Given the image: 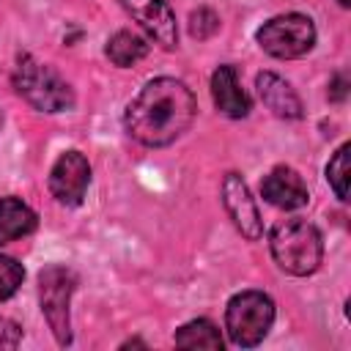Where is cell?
<instances>
[{"label": "cell", "mask_w": 351, "mask_h": 351, "mask_svg": "<svg viewBox=\"0 0 351 351\" xmlns=\"http://www.w3.org/2000/svg\"><path fill=\"white\" fill-rule=\"evenodd\" d=\"M222 203H225V211L230 214L233 225L241 230V236H247L250 241L261 239V233H263L261 214H258V206L250 197V189H247V184L241 181L239 173H228L225 176V181H222Z\"/></svg>", "instance_id": "9"}, {"label": "cell", "mask_w": 351, "mask_h": 351, "mask_svg": "<svg viewBox=\"0 0 351 351\" xmlns=\"http://www.w3.org/2000/svg\"><path fill=\"white\" fill-rule=\"evenodd\" d=\"M77 277L66 266H47L38 274V299H41V313L55 332L60 346L71 343V321H69V302L74 293Z\"/></svg>", "instance_id": "6"}, {"label": "cell", "mask_w": 351, "mask_h": 351, "mask_svg": "<svg viewBox=\"0 0 351 351\" xmlns=\"http://www.w3.org/2000/svg\"><path fill=\"white\" fill-rule=\"evenodd\" d=\"M197 101L192 90L173 77H156L140 88V93L129 101L123 123L126 132L148 145L162 148L176 143L195 121Z\"/></svg>", "instance_id": "1"}, {"label": "cell", "mask_w": 351, "mask_h": 351, "mask_svg": "<svg viewBox=\"0 0 351 351\" xmlns=\"http://www.w3.org/2000/svg\"><path fill=\"white\" fill-rule=\"evenodd\" d=\"M176 346L178 348H211V351H222V335H219V329L208 318H197V321L184 324L176 332Z\"/></svg>", "instance_id": "15"}, {"label": "cell", "mask_w": 351, "mask_h": 351, "mask_svg": "<svg viewBox=\"0 0 351 351\" xmlns=\"http://www.w3.org/2000/svg\"><path fill=\"white\" fill-rule=\"evenodd\" d=\"M261 195L277 206V208H285V211H293V208H302L307 203V186L302 181V176L285 165L274 167L263 181H261Z\"/></svg>", "instance_id": "10"}, {"label": "cell", "mask_w": 351, "mask_h": 351, "mask_svg": "<svg viewBox=\"0 0 351 351\" xmlns=\"http://www.w3.org/2000/svg\"><path fill=\"white\" fill-rule=\"evenodd\" d=\"M90 184V165L80 151H66L49 170V192L63 206H80Z\"/></svg>", "instance_id": "7"}, {"label": "cell", "mask_w": 351, "mask_h": 351, "mask_svg": "<svg viewBox=\"0 0 351 351\" xmlns=\"http://www.w3.org/2000/svg\"><path fill=\"white\" fill-rule=\"evenodd\" d=\"M148 55V44L143 36L132 33V30H118L110 41H107V58L121 66V69H129L134 66L137 60H143Z\"/></svg>", "instance_id": "14"}, {"label": "cell", "mask_w": 351, "mask_h": 351, "mask_svg": "<svg viewBox=\"0 0 351 351\" xmlns=\"http://www.w3.org/2000/svg\"><path fill=\"white\" fill-rule=\"evenodd\" d=\"M121 5L140 22V27L165 49H173L178 44V27L176 14L167 5V0H121Z\"/></svg>", "instance_id": "8"}, {"label": "cell", "mask_w": 351, "mask_h": 351, "mask_svg": "<svg viewBox=\"0 0 351 351\" xmlns=\"http://www.w3.org/2000/svg\"><path fill=\"white\" fill-rule=\"evenodd\" d=\"M269 247L277 261V266L288 274L304 277L313 274L321 266L324 258V241L315 225L307 219H282L269 233Z\"/></svg>", "instance_id": "2"}, {"label": "cell", "mask_w": 351, "mask_h": 351, "mask_svg": "<svg viewBox=\"0 0 351 351\" xmlns=\"http://www.w3.org/2000/svg\"><path fill=\"white\" fill-rule=\"evenodd\" d=\"M14 88L41 112H63L74 107L71 85L47 63L22 55L14 69Z\"/></svg>", "instance_id": "3"}, {"label": "cell", "mask_w": 351, "mask_h": 351, "mask_svg": "<svg viewBox=\"0 0 351 351\" xmlns=\"http://www.w3.org/2000/svg\"><path fill=\"white\" fill-rule=\"evenodd\" d=\"M348 154H351V145L348 143H343L337 151H335V156L329 159V165H326V178H329V186L335 189V195L340 197V200H348Z\"/></svg>", "instance_id": "16"}, {"label": "cell", "mask_w": 351, "mask_h": 351, "mask_svg": "<svg viewBox=\"0 0 351 351\" xmlns=\"http://www.w3.org/2000/svg\"><path fill=\"white\" fill-rule=\"evenodd\" d=\"M274 324V302L263 291H241L228 302L225 326L236 346H258Z\"/></svg>", "instance_id": "4"}, {"label": "cell", "mask_w": 351, "mask_h": 351, "mask_svg": "<svg viewBox=\"0 0 351 351\" xmlns=\"http://www.w3.org/2000/svg\"><path fill=\"white\" fill-rule=\"evenodd\" d=\"M343 85H346V82L337 77V80H335V88H337V90H335V99H343V96H346V88H343Z\"/></svg>", "instance_id": "19"}, {"label": "cell", "mask_w": 351, "mask_h": 351, "mask_svg": "<svg viewBox=\"0 0 351 351\" xmlns=\"http://www.w3.org/2000/svg\"><path fill=\"white\" fill-rule=\"evenodd\" d=\"M255 85H258L261 101L277 118H291V121L293 118H302V101H299V96L293 93V88L282 77H277L271 71H261L258 80H255Z\"/></svg>", "instance_id": "12"}, {"label": "cell", "mask_w": 351, "mask_h": 351, "mask_svg": "<svg viewBox=\"0 0 351 351\" xmlns=\"http://www.w3.org/2000/svg\"><path fill=\"white\" fill-rule=\"evenodd\" d=\"M217 27H219V19H217V14L211 8H197L192 14V19H189V33L195 38H208Z\"/></svg>", "instance_id": "18"}, {"label": "cell", "mask_w": 351, "mask_h": 351, "mask_svg": "<svg viewBox=\"0 0 351 351\" xmlns=\"http://www.w3.org/2000/svg\"><path fill=\"white\" fill-rule=\"evenodd\" d=\"M36 211L19 197L0 200V244H11L36 230Z\"/></svg>", "instance_id": "13"}, {"label": "cell", "mask_w": 351, "mask_h": 351, "mask_svg": "<svg viewBox=\"0 0 351 351\" xmlns=\"http://www.w3.org/2000/svg\"><path fill=\"white\" fill-rule=\"evenodd\" d=\"M211 99H214L217 110L228 118H244V115H250V107H252L233 66H219L211 74Z\"/></svg>", "instance_id": "11"}, {"label": "cell", "mask_w": 351, "mask_h": 351, "mask_svg": "<svg viewBox=\"0 0 351 351\" xmlns=\"http://www.w3.org/2000/svg\"><path fill=\"white\" fill-rule=\"evenodd\" d=\"M337 3H340L343 8H348V5H351V0H337Z\"/></svg>", "instance_id": "20"}, {"label": "cell", "mask_w": 351, "mask_h": 351, "mask_svg": "<svg viewBox=\"0 0 351 351\" xmlns=\"http://www.w3.org/2000/svg\"><path fill=\"white\" fill-rule=\"evenodd\" d=\"M258 44L263 52L280 60L302 58L315 44V25L304 14H282L263 22V27L258 30Z\"/></svg>", "instance_id": "5"}, {"label": "cell", "mask_w": 351, "mask_h": 351, "mask_svg": "<svg viewBox=\"0 0 351 351\" xmlns=\"http://www.w3.org/2000/svg\"><path fill=\"white\" fill-rule=\"evenodd\" d=\"M22 280H25L22 263H16L8 255H0V302L8 299V296H14L16 288L22 285Z\"/></svg>", "instance_id": "17"}]
</instances>
